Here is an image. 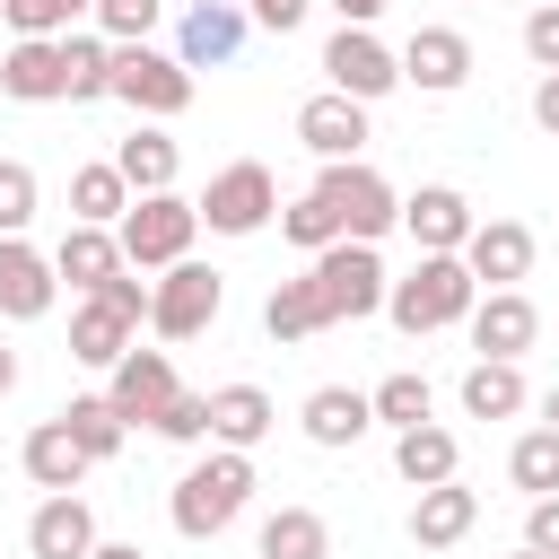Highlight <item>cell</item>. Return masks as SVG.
Masks as SVG:
<instances>
[{"instance_id":"83f0119b","label":"cell","mask_w":559,"mask_h":559,"mask_svg":"<svg viewBox=\"0 0 559 559\" xmlns=\"http://www.w3.org/2000/svg\"><path fill=\"white\" fill-rule=\"evenodd\" d=\"M454 463H463L454 428H437V419H419V428H393V472H402L411 489H428V480H454Z\"/></svg>"},{"instance_id":"277c9868","label":"cell","mask_w":559,"mask_h":559,"mask_svg":"<svg viewBox=\"0 0 559 559\" xmlns=\"http://www.w3.org/2000/svg\"><path fill=\"white\" fill-rule=\"evenodd\" d=\"M192 236H201V210H192L183 192H131V210L114 218V245H122L131 271H166V262H183Z\"/></svg>"},{"instance_id":"ba28073f","label":"cell","mask_w":559,"mask_h":559,"mask_svg":"<svg viewBox=\"0 0 559 559\" xmlns=\"http://www.w3.org/2000/svg\"><path fill=\"white\" fill-rule=\"evenodd\" d=\"M114 96L140 114V122H175L192 105V70L157 44H114Z\"/></svg>"},{"instance_id":"ab89813d","label":"cell","mask_w":559,"mask_h":559,"mask_svg":"<svg viewBox=\"0 0 559 559\" xmlns=\"http://www.w3.org/2000/svg\"><path fill=\"white\" fill-rule=\"evenodd\" d=\"M148 428H157L166 445H210V393H175Z\"/></svg>"},{"instance_id":"bcb514c9","label":"cell","mask_w":559,"mask_h":559,"mask_svg":"<svg viewBox=\"0 0 559 559\" xmlns=\"http://www.w3.org/2000/svg\"><path fill=\"white\" fill-rule=\"evenodd\" d=\"M87 559H148V550H140V542H105V533H96V550H87Z\"/></svg>"},{"instance_id":"5bb4252c","label":"cell","mask_w":559,"mask_h":559,"mask_svg":"<svg viewBox=\"0 0 559 559\" xmlns=\"http://www.w3.org/2000/svg\"><path fill=\"white\" fill-rule=\"evenodd\" d=\"M463 271H472L480 288H515V280L533 271V227H524V218H472Z\"/></svg>"},{"instance_id":"2e32d148","label":"cell","mask_w":559,"mask_h":559,"mask_svg":"<svg viewBox=\"0 0 559 559\" xmlns=\"http://www.w3.org/2000/svg\"><path fill=\"white\" fill-rule=\"evenodd\" d=\"M297 140H306V148L332 166V157H358L376 131H367V105H358V96L323 87V96H306V105H297Z\"/></svg>"},{"instance_id":"1f68e13d","label":"cell","mask_w":559,"mask_h":559,"mask_svg":"<svg viewBox=\"0 0 559 559\" xmlns=\"http://www.w3.org/2000/svg\"><path fill=\"white\" fill-rule=\"evenodd\" d=\"M61 428L79 437V454H87V463H114V454H122V437H131V419H122L105 393H70V402H61Z\"/></svg>"},{"instance_id":"f35d334b","label":"cell","mask_w":559,"mask_h":559,"mask_svg":"<svg viewBox=\"0 0 559 559\" xmlns=\"http://www.w3.org/2000/svg\"><path fill=\"white\" fill-rule=\"evenodd\" d=\"M35 166L26 157H0V236H26V218H35Z\"/></svg>"},{"instance_id":"f6af8a7d","label":"cell","mask_w":559,"mask_h":559,"mask_svg":"<svg viewBox=\"0 0 559 559\" xmlns=\"http://www.w3.org/2000/svg\"><path fill=\"white\" fill-rule=\"evenodd\" d=\"M332 9H341V26H376L384 17V0H332Z\"/></svg>"},{"instance_id":"cb8c5ba5","label":"cell","mask_w":559,"mask_h":559,"mask_svg":"<svg viewBox=\"0 0 559 559\" xmlns=\"http://www.w3.org/2000/svg\"><path fill=\"white\" fill-rule=\"evenodd\" d=\"M122 271V245H114V227H87V218H70L61 227V245H52V280H70L79 297L87 288H105Z\"/></svg>"},{"instance_id":"f907efd6","label":"cell","mask_w":559,"mask_h":559,"mask_svg":"<svg viewBox=\"0 0 559 559\" xmlns=\"http://www.w3.org/2000/svg\"><path fill=\"white\" fill-rule=\"evenodd\" d=\"M533 9H542V0H533Z\"/></svg>"},{"instance_id":"9a60e30c","label":"cell","mask_w":559,"mask_h":559,"mask_svg":"<svg viewBox=\"0 0 559 559\" xmlns=\"http://www.w3.org/2000/svg\"><path fill=\"white\" fill-rule=\"evenodd\" d=\"M52 297H61L52 253H35L26 236H0V314H9V323H44Z\"/></svg>"},{"instance_id":"603a6c76","label":"cell","mask_w":559,"mask_h":559,"mask_svg":"<svg viewBox=\"0 0 559 559\" xmlns=\"http://www.w3.org/2000/svg\"><path fill=\"white\" fill-rule=\"evenodd\" d=\"M17 463H26V480H35V489H44V498H52V489H79V480H87V472H96V463H87V454H79V437H70V428H61V411H52V419H35V428H26V445H17Z\"/></svg>"},{"instance_id":"7bdbcfd3","label":"cell","mask_w":559,"mask_h":559,"mask_svg":"<svg viewBox=\"0 0 559 559\" xmlns=\"http://www.w3.org/2000/svg\"><path fill=\"white\" fill-rule=\"evenodd\" d=\"M524 542H533V550H550V559H559V489H550V498H533V507H524Z\"/></svg>"},{"instance_id":"8fae6325","label":"cell","mask_w":559,"mask_h":559,"mask_svg":"<svg viewBox=\"0 0 559 559\" xmlns=\"http://www.w3.org/2000/svg\"><path fill=\"white\" fill-rule=\"evenodd\" d=\"M175 393H183V384H175V358H166V349H140V341H131V349L105 367V402H114L131 428H148Z\"/></svg>"},{"instance_id":"44dd1931","label":"cell","mask_w":559,"mask_h":559,"mask_svg":"<svg viewBox=\"0 0 559 559\" xmlns=\"http://www.w3.org/2000/svg\"><path fill=\"white\" fill-rule=\"evenodd\" d=\"M472 524H480V489H463V480H428L411 498V542L419 550H454Z\"/></svg>"},{"instance_id":"836d02e7","label":"cell","mask_w":559,"mask_h":559,"mask_svg":"<svg viewBox=\"0 0 559 559\" xmlns=\"http://www.w3.org/2000/svg\"><path fill=\"white\" fill-rule=\"evenodd\" d=\"M367 411H376V428H419V419H437V393H428V376H384L376 393H367Z\"/></svg>"},{"instance_id":"7a4b0ae2","label":"cell","mask_w":559,"mask_h":559,"mask_svg":"<svg viewBox=\"0 0 559 559\" xmlns=\"http://www.w3.org/2000/svg\"><path fill=\"white\" fill-rule=\"evenodd\" d=\"M472 297H480V280L463 271V253H419V262L384 288V314H393L411 341H428V332L463 323V314H472Z\"/></svg>"},{"instance_id":"7c38bea8","label":"cell","mask_w":559,"mask_h":559,"mask_svg":"<svg viewBox=\"0 0 559 559\" xmlns=\"http://www.w3.org/2000/svg\"><path fill=\"white\" fill-rule=\"evenodd\" d=\"M393 61H402V79H411L419 96H454V87L472 79V35H463V26H411V44H402Z\"/></svg>"},{"instance_id":"d6a6232c","label":"cell","mask_w":559,"mask_h":559,"mask_svg":"<svg viewBox=\"0 0 559 559\" xmlns=\"http://www.w3.org/2000/svg\"><path fill=\"white\" fill-rule=\"evenodd\" d=\"M262 559H332V524L314 507H271L262 515Z\"/></svg>"},{"instance_id":"b9f144b4","label":"cell","mask_w":559,"mask_h":559,"mask_svg":"<svg viewBox=\"0 0 559 559\" xmlns=\"http://www.w3.org/2000/svg\"><path fill=\"white\" fill-rule=\"evenodd\" d=\"M306 9H314V0H245V17H253L262 35H297V26H306Z\"/></svg>"},{"instance_id":"ee69618b","label":"cell","mask_w":559,"mask_h":559,"mask_svg":"<svg viewBox=\"0 0 559 559\" xmlns=\"http://www.w3.org/2000/svg\"><path fill=\"white\" fill-rule=\"evenodd\" d=\"M533 122L559 140V70H542V79H533Z\"/></svg>"},{"instance_id":"681fc988","label":"cell","mask_w":559,"mask_h":559,"mask_svg":"<svg viewBox=\"0 0 559 559\" xmlns=\"http://www.w3.org/2000/svg\"><path fill=\"white\" fill-rule=\"evenodd\" d=\"M515 559H550V550H533V542H524V550H515Z\"/></svg>"},{"instance_id":"4dcf8cb0","label":"cell","mask_w":559,"mask_h":559,"mask_svg":"<svg viewBox=\"0 0 559 559\" xmlns=\"http://www.w3.org/2000/svg\"><path fill=\"white\" fill-rule=\"evenodd\" d=\"M262 332H271L280 349H288V341H314V332H332V323H323V297H314V280H306V271H297V280H280V288L262 297Z\"/></svg>"},{"instance_id":"4316f807","label":"cell","mask_w":559,"mask_h":559,"mask_svg":"<svg viewBox=\"0 0 559 559\" xmlns=\"http://www.w3.org/2000/svg\"><path fill=\"white\" fill-rule=\"evenodd\" d=\"M454 393H463V419H515V411L533 402V393H524V367H515V358H472Z\"/></svg>"},{"instance_id":"52a82bcc","label":"cell","mask_w":559,"mask_h":559,"mask_svg":"<svg viewBox=\"0 0 559 559\" xmlns=\"http://www.w3.org/2000/svg\"><path fill=\"white\" fill-rule=\"evenodd\" d=\"M192 210H201V227H210V236H262V227L280 218V183H271V166H262V157H236V166H218V175H210V192H201Z\"/></svg>"},{"instance_id":"c3c4849f","label":"cell","mask_w":559,"mask_h":559,"mask_svg":"<svg viewBox=\"0 0 559 559\" xmlns=\"http://www.w3.org/2000/svg\"><path fill=\"white\" fill-rule=\"evenodd\" d=\"M542 428H559V384H550V393H542Z\"/></svg>"},{"instance_id":"d4e9b609","label":"cell","mask_w":559,"mask_h":559,"mask_svg":"<svg viewBox=\"0 0 559 559\" xmlns=\"http://www.w3.org/2000/svg\"><path fill=\"white\" fill-rule=\"evenodd\" d=\"M131 341H140V323H131L114 297H79V306H70V358H79V367H114Z\"/></svg>"},{"instance_id":"e0dca14e","label":"cell","mask_w":559,"mask_h":559,"mask_svg":"<svg viewBox=\"0 0 559 559\" xmlns=\"http://www.w3.org/2000/svg\"><path fill=\"white\" fill-rule=\"evenodd\" d=\"M402 227H411L419 253H463V236H472V201H463L454 183H419V192H402Z\"/></svg>"},{"instance_id":"7402d4cb","label":"cell","mask_w":559,"mask_h":559,"mask_svg":"<svg viewBox=\"0 0 559 559\" xmlns=\"http://www.w3.org/2000/svg\"><path fill=\"white\" fill-rule=\"evenodd\" d=\"M114 166H122V183H131V192H175L183 148H175V131H166V122H131V131L114 140Z\"/></svg>"},{"instance_id":"d590c367","label":"cell","mask_w":559,"mask_h":559,"mask_svg":"<svg viewBox=\"0 0 559 559\" xmlns=\"http://www.w3.org/2000/svg\"><path fill=\"white\" fill-rule=\"evenodd\" d=\"M87 17H96V35H105V44H148V35H157V17H166V0H96Z\"/></svg>"},{"instance_id":"e575fe53","label":"cell","mask_w":559,"mask_h":559,"mask_svg":"<svg viewBox=\"0 0 559 559\" xmlns=\"http://www.w3.org/2000/svg\"><path fill=\"white\" fill-rule=\"evenodd\" d=\"M507 480H515L524 498H550V489H559V428H524L515 454H507Z\"/></svg>"},{"instance_id":"484cf974","label":"cell","mask_w":559,"mask_h":559,"mask_svg":"<svg viewBox=\"0 0 559 559\" xmlns=\"http://www.w3.org/2000/svg\"><path fill=\"white\" fill-rule=\"evenodd\" d=\"M271 428H280V411H271V393H262V384H218V393H210V445L253 454Z\"/></svg>"},{"instance_id":"74e56055","label":"cell","mask_w":559,"mask_h":559,"mask_svg":"<svg viewBox=\"0 0 559 559\" xmlns=\"http://www.w3.org/2000/svg\"><path fill=\"white\" fill-rule=\"evenodd\" d=\"M280 236H288V245H297V253H323V245H332V236H341V218H332V210H323V192H297V201H288V210H280Z\"/></svg>"},{"instance_id":"8d00e7d4","label":"cell","mask_w":559,"mask_h":559,"mask_svg":"<svg viewBox=\"0 0 559 559\" xmlns=\"http://www.w3.org/2000/svg\"><path fill=\"white\" fill-rule=\"evenodd\" d=\"M87 9H96V0H0L9 35H70Z\"/></svg>"},{"instance_id":"f546056e","label":"cell","mask_w":559,"mask_h":559,"mask_svg":"<svg viewBox=\"0 0 559 559\" xmlns=\"http://www.w3.org/2000/svg\"><path fill=\"white\" fill-rule=\"evenodd\" d=\"M131 210V183H122V166L114 157H87V166H70V218H87V227H114Z\"/></svg>"},{"instance_id":"8992f818","label":"cell","mask_w":559,"mask_h":559,"mask_svg":"<svg viewBox=\"0 0 559 559\" xmlns=\"http://www.w3.org/2000/svg\"><path fill=\"white\" fill-rule=\"evenodd\" d=\"M218 306H227V280H218L210 262H192V253L148 280V332H157V341H201V332L218 323Z\"/></svg>"},{"instance_id":"d6986e66","label":"cell","mask_w":559,"mask_h":559,"mask_svg":"<svg viewBox=\"0 0 559 559\" xmlns=\"http://www.w3.org/2000/svg\"><path fill=\"white\" fill-rule=\"evenodd\" d=\"M26 550L35 559H87L96 550V507L79 489H52L35 515H26Z\"/></svg>"},{"instance_id":"6da1fadb","label":"cell","mask_w":559,"mask_h":559,"mask_svg":"<svg viewBox=\"0 0 559 559\" xmlns=\"http://www.w3.org/2000/svg\"><path fill=\"white\" fill-rule=\"evenodd\" d=\"M245 507H253V454H236V445H210V454L175 480V498H166V515H175L183 542H218Z\"/></svg>"},{"instance_id":"60d3db41","label":"cell","mask_w":559,"mask_h":559,"mask_svg":"<svg viewBox=\"0 0 559 559\" xmlns=\"http://www.w3.org/2000/svg\"><path fill=\"white\" fill-rule=\"evenodd\" d=\"M524 61H533V70H559V0L524 9Z\"/></svg>"},{"instance_id":"f1b7e54d","label":"cell","mask_w":559,"mask_h":559,"mask_svg":"<svg viewBox=\"0 0 559 559\" xmlns=\"http://www.w3.org/2000/svg\"><path fill=\"white\" fill-rule=\"evenodd\" d=\"M96 96H114V44L105 35H61V105H96Z\"/></svg>"},{"instance_id":"3957f363","label":"cell","mask_w":559,"mask_h":559,"mask_svg":"<svg viewBox=\"0 0 559 559\" xmlns=\"http://www.w3.org/2000/svg\"><path fill=\"white\" fill-rule=\"evenodd\" d=\"M306 280L323 297V323H367V314H384V288H393L384 253L358 236H332L323 253H306Z\"/></svg>"},{"instance_id":"ac0fdd59","label":"cell","mask_w":559,"mask_h":559,"mask_svg":"<svg viewBox=\"0 0 559 559\" xmlns=\"http://www.w3.org/2000/svg\"><path fill=\"white\" fill-rule=\"evenodd\" d=\"M297 428H306V445L349 454V445L376 428V411H367V393H358V384H314V393H306V411H297Z\"/></svg>"},{"instance_id":"4fadbf2b","label":"cell","mask_w":559,"mask_h":559,"mask_svg":"<svg viewBox=\"0 0 559 559\" xmlns=\"http://www.w3.org/2000/svg\"><path fill=\"white\" fill-rule=\"evenodd\" d=\"M245 26H253L245 0H192L183 26H175V61H183V70H218V61H236Z\"/></svg>"},{"instance_id":"ffe728a7","label":"cell","mask_w":559,"mask_h":559,"mask_svg":"<svg viewBox=\"0 0 559 559\" xmlns=\"http://www.w3.org/2000/svg\"><path fill=\"white\" fill-rule=\"evenodd\" d=\"M0 96L9 105H61V35H17L0 52Z\"/></svg>"},{"instance_id":"9c48e42d","label":"cell","mask_w":559,"mask_h":559,"mask_svg":"<svg viewBox=\"0 0 559 559\" xmlns=\"http://www.w3.org/2000/svg\"><path fill=\"white\" fill-rule=\"evenodd\" d=\"M323 79H332L341 96L376 105V96L402 87V61H393V44H376V26H332V44H323Z\"/></svg>"},{"instance_id":"7dc6e473","label":"cell","mask_w":559,"mask_h":559,"mask_svg":"<svg viewBox=\"0 0 559 559\" xmlns=\"http://www.w3.org/2000/svg\"><path fill=\"white\" fill-rule=\"evenodd\" d=\"M9 393H17V349L0 341V402H9Z\"/></svg>"},{"instance_id":"30bf717a","label":"cell","mask_w":559,"mask_h":559,"mask_svg":"<svg viewBox=\"0 0 559 559\" xmlns=\"http://www.w3.org/2000/svg\"><path fill=\"white\" fill-rule=\"evenodd\" d=\"M463 332H472L480 358H524V349L542 341V306H533L524 288H480L472 314H463Z\"/></svg>"},{"instance_id":"5b68a950","label":"cell","mask_w":559,"mask_h":559,"mask_svg":"<svg viewBox=\"0 0 559 559\" xmlns=\"http://www.w3.org/2000/svg\"><path fill=\"white\" fill-rule=\"evenodd\" d=\"M314 192H323V210L341 218V236H358V245H384V236L402 227V192H393L367 157H332V166L314 175Z\"/></svg>"}]
</instances>
